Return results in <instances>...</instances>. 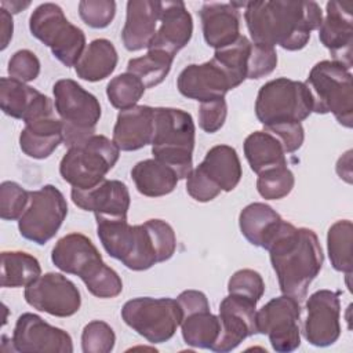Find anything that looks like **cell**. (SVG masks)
Segmentation results:
<instances>
[{
  "label": "cell",
  "mask_w": 353,
  "mask_h": 353,
  "mask_svg": "<svg viewBox=\"0 0 353 353\" xmlns=\"http://www.w3.org/2000/svg\"><path fill=\"white\" fill-rule=\"evenodd\" d=\"M243 8L252 43L280 46L287 51L302 50L323 21V11L316 1H248Z\"/></svg>",
  "instance_id": "obj_1"
},
{
  "label": "cell",
  "mask_w": 353,
  "mask_h": 353,
  "mask_svg": "<svg viewBox=\"0 0 353 353\" xmlns=\"http://www.w3.org/2000/svg\"><path fill=\"white\" fill-rule=\"evenodd\" d=\"M266 251H269L280 291L301 302L324 262L317 234L312 229L296 228L283 221L279 233Z\"/></svg>",
  "instance_id": "obj_2"
},
{
  "label": "cell",
  "mask_w": 353,
  "mask_h": 353,
  "mask_svg": "<svg viewBox=\"0 0 353 353\" xmlns=\"http://www.w3.org/2000/svg\"><path fill=\"white\" fill-rule=\"evenodd\" d=\"M196 127L192 114L178 108H154L152 154L170 165L179 179L193 170Z\"/></svg>",
  "instance_id": "obj_3"
},
{
  "label": "cell",
  "mask_w": 353,
  "mask_h": 353,
  "mask_svg": "<svg viewBox=\"0 0 353 353\" xmlns=\"http://www.w3.org/2000/svg\"><path fill=\"white\" fill-rule=\"evenodd\" d=\"M313 98V112L332 113L346 128L353 125V85L350 69L336 61H320L305 81Z\"/></svg>",
  "instance_id": "obj_4"
},
{
  "label": "cell",
  "mask_w": 353,
  "mask_h": 353,
  "mask_svg": "<svg viewBox=\"0 0 353 353\" xmlns=\"http://www.w3.org/2000/svg\"><path fill=\"white\" fill-rule=\"evenodd\" d=\"M120 149L105 135H92L70 146L59 163V174L72 188L91 189L106 179L116 165Z\"/></svg>",
  "instance_id": "obj_5"
},
{
  "label": "cell",
  "mask_w": 353,
  "mask_h": 353,
  "mask_svg": "<svg viewBox=\"0 0 353 353\" xmlns=\"http://www.w3.org/2000/svg\"><path fill=\"white\" fill-rule=\"evenodd\" d=\"M313 112V98L303 81L279 77L265 83L256 95L255 114L266 127L302 123Z\"/></svg>",
  "instance_id": "obj_6"
},
{
  "label": "cell",
  "mask_w": 353,
  "mask_h": 353,
  "mask_svg": "<svg viewBox=\"0 0 353 353\" xmlns=\"http://www.w3.org/2000/svg\"><path fill=\"white\" fill-rule=\"evenodd\" d=\"M55 110L62 121L65 146L70 148L95 135L101 103L95 95L72 79H61L52 87Z\"/></svg>",
  "instance_id": "obj_7"
},
{
  "label": "cell",
  "mask_w": 353,
  "mask_h": 353,
  "mask_svg": "<svg viewBox=\"0 0 353 353\" xmlns=\"http://www.w3.org/2000/svg\"><path fill=\"white\" fill-rule=\"evenodd\" d=\"M32 36L51 48L52 55L66 68L77 63L85 50L84 32L69 22L63 10L55 3H43L29 18Z\"/></svg>",
  "instance_id": "obj_8"
},
{
  "label": "cell",
  "mask_w": 353,
  "mask_h": 353,
  "mask_svg": "<svg viewBox=\"0 0 353 353\" xmlns=\"http://www.w3.org/2000/svg\"><path fill=\"white\" fill-rule=\"evenodd\" d=\"M121 319L148 342L163 343L170 341L181 325L182 310L172 298L139 296L123 305Z\"/></svg>",
  "instance_id": "obj_9"
},
{
  "label": "cell",
  "mask_w": 353,
  "mask_h": 353,
  "mask_svg": "<svg viewBox=\"0 0 353 353\" xmlns=\"http://www.w3.org/2000/svg\"><path fill=\"white\" fill-rule=\"evenodd\" d=\"M68 215V203L62 192L54 185H44L29 192V203L18 219V229L23 239L39 245L50 241Z\"/></svg>",
  "instance_id": "obj_10"
},
{
  "label": "cell",
  "mask_w": 353,
  "mask_h": 353,
  "mask_svg": "<svg viewBox=\"0 0 353 353\" xmlns=\"http://www.w3.org/2000/svg\"><path fill=\"white\" fill-rule=\"evenodd\" d=\"M301 305L292 296L270 299L256 310L258 334L268 335L272 349L279 353L294 352L301 345Z\"/></svg>",
  "instance_id": "obj_11"
},
{
  "label": "cell",
  "mask_w": 353,
  "mask_h": 353,
  "mask_svg": "<svg viewBox=\"0 0 353 353\" xmlns=\"http://www.w3.org/2000/svg\"><path fill=\"white\" fill-rule=\"evenodd\" d=\"M25 301L33 309L55 317H70L81 306V295L73 281L61 273H46L25 287Z\"/></svg>",
  "instance_id": "obj_12"
},
{
  "label": "cell",
  "mask_w": 353,
  "mask_h": 353,
  "mask_svg": "<svg viewBox=\"0 0 353 353\" xmlns=\"http://www.w3.org/2000/svg\"><path fill=\"white\" fill-rule=\"evenodd\" d=\"M175 250L176 237L172 226L163 219H149L134 225V247L123 265L135 272L148 270L168 261Z\"/></svg>",
  "instance_id": "obj_13"
},
{
  "label": "cell",
  "mask_w": 353,
  "mask_h": 353,
  "mask_svg": "<svg viewBox=\"0 0 353 353\" xmlns=\"http://www.w3.org/2000/svg\"><path fill=\"white\" fill-rule=\"evenodd\" d=\"M303 323L305 339L317 347L334 345L341 336L339 294L331 290H319L306 301Z\"/></svg>",
  "instance_id": "obj_14"
},
{
  "label": "cell",
  "mask_w": 353,
  "mask_h": 353,
  "mask_svg": "<svg viewBox=\"0 0 353 353\" xmlns=\"http://www.w3.org/2000/svg\"><path fill=\"white\" fill-rule=\"evenodd\" d=\"M51 261L61 272L79 276L84 284H88L106 266L94 243L77 232L69 233L55 243Z\"/></svg>",
  "instance_id": "obj_15"
},
{
  "label": "cell",
  "mask_w": 353,
  "mask_h": 353,
  "mask_svg": "<svg viewBox=\"0 0 353 353\" xmlns=\"http://www.w3.org/2000/svg\"><path fill=\"white\" fill-rule=\"evenodd\" d=\"M11 342L14 350L22 353L73 352L72 336L65 330L48 324L34 313H23L18 317Z\"/></svg>",
  "instance_id": "obj_16"
},
{
  "label": "cell",
  "mask_w": 353,
  "mask_h": 353,
  "mask_svg": "<svg viewBox=\"0 0 353 353\" xmlns=\"http://www.w3.org/2000/svg\"><path fill=\"white\" fill-rule=\"evenodd\" d=\"M219 336L211 349L212 352L226 353L236 349L245 338L258 334L256 303L229 294L219 305Z\"/></svg>",
  "instance_id": "obj_17"
},
{
  "label": "cell",
  "mask_w": 353,
  "mask_h": 353,
  "mask_svg": "<svg viewBox=\"0 0 353 353\" xmlns=\"http://www.w3.org/2000/svg\"><path fill=\"white\" fill-rule=\"evenodd\" d=\"M319 39L321 44L336 61L352 69V44H353V3L328 1L325 18L319 26Z\"/></svg>",
  "instance_id": "obj_18"
},
{
  "label": "cell",
  "mask_w": 353,
  "mask_h": 353,
  "mask_svg": "<svg viewBox=\"0 0 353 353\" xmlns=\"http://www.w3.org/2000/svg\"><path fill=\"white\" fill-rule=\"evenodd\" d=\"M70 197L74 205L94 212L95 218H127L131 203L127 185L117 179H103L91 189L72 188Z\"/></svg>",
  "instance_id": "obj_19"
},
{
  "label": "cell",
  "mask_w": 353,
  "mask_h": 353,
  "mask_svg": "<svg viewBox=\"0 0 353 353\" xmlns=\"http://www.w3.org/2000/svg\"><path fill=\"white\" fill-rule=\"evenodd\" d=\"M0 108L7 116L25 123L54 114L47 95L12 77L0 79Z\"/></svg>",
  "instance_id": "obj_20"
},
{
  "label": "cell",
  "mask_w": 353,
  "mask_h": 353,
  "mask_svg": "<svg viewBox=\"0 0 353 353\" xmlns=\"http://www.w3.org/2000/svg\"><path fill=\"white\" fill-rule=\"evenodd\" d=\"M176 87L183 97L200 103L225 98L228 91L233 90L225 72L212 59L188 65L179 73Z\"/></svg>",
  "instance_id": "obj_21"
},
{
  "label": "cell",
  "mask_w": 353,
  "mask_h": 353,
  "mask_svg": "<svg viewBox=\"0 0 353 353\" xmlns=\"http://www.w3.org/2000/svg\"><path fill=\"white\" fill-rule=\"evenodd\" d=\"M160 26L148 50H161L176 55L192 39L193 18L183 1H161Z\"/></svg>",
  "instance_id": "obj_22"
},
{
  "label": "cell",
  "mask_w": 353,
  "mask_h": 353,
  "mask_svg": "<svg viewBox=\"0 0 353 353\" xmlns=\"http://www.w3.org/2000/svg\"><path fill=\"white\" fill-rule=\"evenodd\" d=\"M244 3H204L200 8V19L205 43L215 48L230 46L240 37V8Z\"/></svg>",
  "instance_id": "obj_23"
},
{
  "label": "cell",
  "mask_w": 353,
  "mask_h": 353,
  "mask_svg": "<svg viewBox=\"0 0 353 353\" xmlns=\"http://www.w3.org/2000/svg\"><path fill=\"white\" fill-rule=\"evenodd\" d=\"M161 1L130 0L127 3L125 22L121 30V40L128 51L148 48L153 40L160 19Z\"/></svg>",
  "instance_id": "obj_24"
},
{
  "label": "cell",
  "mask_w": 353,
  "mask_h": 353,
  "mask_svg": "<svg viewBox=\"0 0 353 353\" xmlns=\"http://www.w3.org/2000/svg\"><path fill=\"white\" fill-rule=\"evenodd\" d=\"M153 130L154 108L148 105H135L119 112L112 141L120 150H138L150 145Z\"/></svg>",
  "instance_id": "obj_25"
},
{
  "label": "cell",
  "mask_w": 353,
  "mask_h": 353,
  "mask_svg": "<svg viewBox=\"0 0 353 353\" xmlns=\"http://www.w3.org/2000/svg\"><path fill=\"white\" fill-rule=\"evenodd\" d=\"M196 168L221 192H232L243 175L239 154L229 145L212 146Z\"/></svg>",
  "instance_id": "obj_26"
},
{
  "label": "cell",
  "mask_w": 353,
  "mask_h": 353,
  "mask_svg": "<svg viewBox=\"0 0 353 353\" xmlns=\"http://www.w3.org/2000/svg\"><path fill=\"white\" fill-rule=\"evenodd\" d=\"M62 142V121L54 114L25 123L19 135L21 150L37 160L50 157Z\"/></svg>",
  "instance_id": "obj_27"
},
{
  "label": "cell",
  "mask_w": 353,
  "mask_h": 353,
  "mask_svg": "<svg viewBox=\"0 0 353 353\" xmlns=\"http://www.w3.org/2000/svg\"><path fill=\"white\" fill-rule=\"evenodd\" d=\"M283 223V218L265 203H251L239 215L241 234L255 247L268 250Z\"/></svg>",
  "instance_id": "obj_28"
},
{
  "label": "cell",
  "mask_w": 353,
  "mask_h": 353,
  "mask_svg": "<svg viewBox=\"0 0 353 353\" xmlns=\"http://www.w3.org/2000/svg\"><path fill=\"white\" fill-rule=\"evenodd\" d=\"M131 178L137 190L146 197L170 194L179 181L170 165L154 157L138 161L131 170Z\"/></svg>",
  "instance_id": "obj_29"
},
{
  "label": "cell",
  "mask_w": 353,
  "mask_h": 353,
  "mask_svg": "<svg viewBox=\"0 0 353 353\" xmlns=\"http://www.w3.org/2000/svg\"><path fill=\"white\" fill-rule=\"evenodd\" d=\"M119 62L117 51L108 39H95L87 44L80 59L74 65L77 77L85 81H101L109 77Z\"/></svg>",
  "instance_id": "obj_30"
},
{
  "label": "cell",
  "mask_w": 353,
  "mask_h": 353,
  "mask_svg": "<svg viewBox=\"0 0 353 353\" xmlns=\"http://www.w3.org/2000/svg\"><path fill=\"white\" fill-rule=\"evenodd\" d=\"M244 156L255 174L268 168L287 165L285 152L280 141L268 131L251 132L244 141Z\"/></svg>",
  "instance_id": "obj_31"
},
{
  "label": "cell",
  "mask_w": 353,
  "mask_h": 353,
  "mask_svg": "<svg viewBox=\"0 0 353 353\" xmlns=\"http://www.w3.org/2000/svg\"><path fill=\"white\" fill-rule=\"evenodd\" d=\"M221 331L219 317L210 307L182 314L181 332L186 345L199 349H212Z\"/></svg>",
  "instance_id": "obj_32"
},
{
  "label": "cell",
  "mask_w": 353,
  "mask_h": 353,
  "mask_svg": "<svg viewBox=\"0 0 353 353\" xmlns=\"http://www.w3.org/2000/svg\"><path fill=\"white\" fill-rule=\"evenodd\" d=\"M97 233L105 251L124 263L134 245V225L127 218H95Z\"/></svg>",
  "instance_id": "obj_33"
},
{
  "label": "cell",
  "mask_w": 353,
  "mask_h": 353,
  "mask_svg": "<svg viewBox=\"0 0 353 353\" xmlns=\"http://www.w3.org/2000/svg\"><path fill=\"white\" fill-rule=\"evenodd\" d=\"M41 276L40 262L25 251L1 252L0 283L4 288L26 287Z\"/></svg>",
  "instance_id": "obj_34"
},
{
  "label": "cell",
  "mask_w": 353,
  "mask_h": 353,
  "mask_svg": "<svg viewBox=\"0 0 353 353\" xmlns=\"http://www.w3.org/2000/svg\"><path fill=\"white\" fill-rule=\"evenodd\" d=\"M251 44L252 41H250L247 36L240 34L234 43L215 50L214 52L212 61H215L216 65L225 72L232 88L239 87L247 79V65Z\"/></svg>",
  "instance_id": "obj_35"
},
{
  "label": "cell",
  "mask_w": 353,
  "mask_h": 353,
  "mask_svg": "<svg viewBox=\"0 0 353 353\" xmlns=\"http://www.w3.org/2000/svg\"><path fill=\"white\" fill-rule=\"evenodd\" d=\"M174 58L161 50H148L145 55L128 61L127 72L137 76L146 88H153L168 76Z\"/></svg>",
  "instance_id": "obj_36"
},
{
  "label": "cell",
  "mask_w": 353,
  "mask_h": 353,
  "mask_svg": "<svg viewBox=\"0 0 353 353\" xmlns=\"http://www.w3.org/2000/svg\"><path fill=\"white\" fill-rule=\"evenodd\" d=\"M352 234L353 225L349 219H339L332 223L327 233V251L335 270L352 274Z\"/></svg>",
  "instance_id": "obj_37"
},
{
  "label": "cell",
  "mask_w": 353,
  "mask_h": 353,
  "mask_svg": "<svg viewBox=\"0 0 353 353\" xmlns=\"http://www.w3.org/2000/svg\"><path fill=\"white\" fill-rule=\"evenodd\" d=\"M146 87L132 73H121L113 77L106 85V95L112 106L124 110L135 106L145 94Z\"/></svg>",
  "instance_id": "obj_38"
},
{
  "label": "cell",
  "mask_w": 353,
  "mask_h": 353,
  "mask_svg": "<svg viewBox=\"0 0 353 353\" xmlns=\"http://www.w3.org/2000/svg\"><path fill=\"white\" fill-rule=\"evenodd\" d=\"M295 185V176L287 165L268 168L258 174L256 190L265 200H280L288 196Z\"/></svg>",
  "instance_id": "obj_39"
},
{
  "label": "cell",
  "mask_w": 353,
  "mask_h": 353,
  "mask_svg": "<svg viewBox=\"0 0 353 353\" xmlns=\"http://www.w3.org/2000/svg\"><path fill=\"white\" fill-rule=\"evenodd\" d=\"M114 342V331L105 321L92 320L83 328L81 349L84 353H109L113 350Z\"/></svg>",
  "instance_id": "obj_40"
},
{
  "label": "cell",
  "mask_w": 353,
  "mask_h": 353,
  "mask_svg": "<svg viewBox=\"0 0 353 353\" xmlns=\"http://www.w3.org/2000/svg\"><path fill=\"white\" fill-rule=\"evenodd\" d=\"M29 203V190L19 183L4 181L0 185V216L4 221H17L22 216Z\"/></svg>",
  "instance_id": "obj_41"
},
{
  "label": "cell",
  "mask_w": 353,
  "mask_h": 353,
  "mask_svg": "<svg viewBox=\"0 0 353 353\" xmlns=\"http://www.w3.org/2000/svg\"><path fill=\"white\" fill-rule=\"evenodd\" d=\"M228 292L258 303L265 292V281L256 270L240 269L229 279Z\"/></svg>",
  "instance_id": "obj_42"
},
{
  "label": "cell",
  "mask_w": 353,
  "mask_h": 353,
  "mask_svg": "<svg viewBox=\"0 0 353 353\" xmlns=\"http://www.w3.org/2000/svg\"><path fill=\"white\" fill-rule=\"evenodd\" d=\"M79 15L90 28L103 29L112 23L116 15V3L113 0H81Z\"/></svg>",
  "instance_id": "obj_43"
},
{
  "label": "cell",
  "mask_w": 353,
  "mask_h": 353,
  "mask_svg": "<svg viewBox=\"0 0 353 353\" xmlns=\"http://www.w3.org/2000/svg\"><path fill=\"white\" fill-rule=\"evenodd\" d=\"M277 66L276 48L266 44L252 43L247 65V79H261L270 74Z\"/></svg>",
  "instance_id": "obj_44"
},
{
  "label": "cell",
  "mask_w": 353,
  "mask_h": 353,
  "mask_svg": "<svg viewBox=\"0 0 353 353\" xmlns=\"http://www.w3.org/2000/svg\"><path fill=\"white\" fill-rule=\"evenodd\" d=\"M10 77L22 83H29L37 79L40 74V61L30 50H19L12 54L8 61Z\"/></svg>",
  "instance_id": "obj_45"
},
{
  "label": "cell",
  "mask_w": 353,
  "mask_h": 353,
  "mask_svg": "<svg viewBox=\"0 0 353 353\" xmlns=\"http://www.w3.org/2000/svg\"><path fill=\"white\" fill-rule=\"evenodd\" d=\"M228 116V105L225 98L201 102L199 106V125L203 131L214 134L219 131Z\"/></svg>",
  "instance_id": "obj_46"
},
{
  "label": "cell",
  "mask_w": 353,
  "mask_h": 353,
  "mask_svg": "<svg viewBox=\"0 0 353 353\" xmlns=\"http://www.w3.org/2000/svg\"><path fill=\"white\" fill-rule=\"evenodd\" d=\"M265 131L270 132L280 141L285 153L296 152L302 146L305 139V131H303L302 123L277 124V125L266 127Z\"/></svg>",
  "instance_id": "obj_47"
},
{
  "label": "cell",
  "mask_w": 353,
  "mask_h": 353,
  "mask_svg": "<svg viewBox=\"0 0 353 353\" xmlns=\"http://www.w3.org/2000/svg\"><path fill=\"white\" fill-rule=\"evenodd\" d=\"M186 192L192 199L200 203L211 201L221 193L197 168H193L186 178Z\"/></svg>",
  "instance_id": "obj_48"
},
{
  "label": "cell",
  "mask_w": 353,
  "mask_h": 353,
  "mask_svg": "<svg viewBox=\"0 0 353 353\" xmlns=\"http://www.w3.org/2000/svg\"><path fill=\"white\" fill-rule=\"evenodd\" d=\"M0 29H1V51L7 48L10 40L12 39L14 32V22H12V14H10L7 10H0Z\"/></svg>",
  "instance_id": "obj_49"
},
{
  "label": "cell",
  "mask_w": 353,
  "mask_h": 353,
  "mask_svg": "<svg viewBox=\"0 0 353 353\" xmlns=\"http://www.w3.org/2000/svg\"><path fill=\"white\" fill-rule=\"evenodd\" d=\"M30 1H1V8L7 10L10 14H18L19 11L28 8Z\"/></svg>",
  "instance_id": "obj_50"
}]
</instances>
